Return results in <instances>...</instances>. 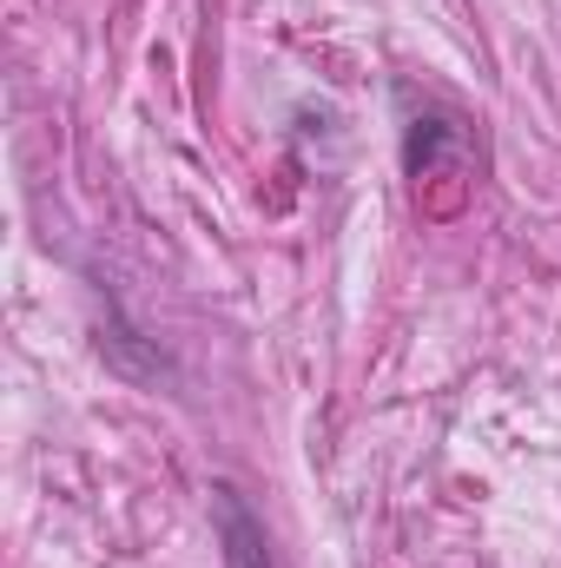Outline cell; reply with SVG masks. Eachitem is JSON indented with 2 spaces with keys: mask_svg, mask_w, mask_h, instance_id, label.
I'll use <instances>...</instances> for the list:
<instances>
[{
  "mask_svg": "<svg viewBox=\"0 0 561 568\" xmlns=\"http://www.w3.org/2000/svg\"><path fill=\"white\" fill-rule=\"evenodd\" d=\"M212 529H218V556L225 568H284L278 542L265 529V516L245 503L238 483H212Z\"/></svg>",
  "mask_w": 561,
  "mask_h": 568,
  "instance_id": "1",
  "label": "cell"
},
{
  "mask_svg": "<svg viewBox=\"0 0 561 568\" xmlns=\"http://www.w3.org/2000/svg\"><path fill=\"white\" fill-rule=\"evenodd\" d=\"M449 145H476V133H469V120H456V113H436V106H422L417 120L404 126V172L410 179H436L442 172V152Z\"/></svg>",
  "mask_w": 561,
  "mask_h": 568,
  "instance_id": "2",
  "label": "cell"
},
{
  "mask_svg": "<svg viewBox=\"0 0 561 568\" xmlns=\"http://www.w3.org/2000/svg\"><path fill=\"white\" fill-rule=\"evenodd\" d=\"M100 357H106L120 377H140V384H159V377H172V357H165L152 337H140V331L120 317V304H113V324L100 331Z\"/></svg>",
  "mask_w": 561,
  "mask_h": 568,
  "instance_id": "3",
  "label": "cell"
}]
</instances>
